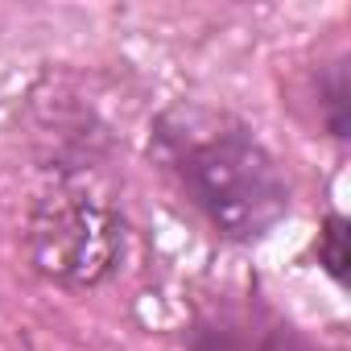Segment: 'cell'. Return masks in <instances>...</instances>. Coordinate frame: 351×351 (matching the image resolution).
I'll list each match as a JSON object with an SVG mask.
<instances>
[{
	"label": "cell",
	"mask_w": 351,
	"mask_h": 351,
	"mask_svg": "<svg viewBox=\"0 0 351 351\" xmlns=\"http://www.w3.org/2000/svg\"><path fill=\"white\" fill-rule=\"evenodd\" d=\"M186 351H322L265 293H223L207 302L182 335Z\"/></svg>",
	"instance_id": "cell-3"
},
{
	"label": "cell",
	"mask_w": 351,
	"mask_h": 351,
	"mask_svg": "<svg viewBox=\"0 0 351 351\" xmlns=\"http://www.w3.org/2000/svg\"><path fill=\"white\" fill-rule=\"evenodd\" d=\"M25 252L62 289H95L120 269L128 223L112 186L87 161L46 165L25 211Z\"/></svg>",
	"instance_id": "cell-2"
},
{
	"label": "cell",
	"mask_w": 351,
	"mask_h": 351,
	"mask_svg": "<svg viewBox=\"0 0 351 351\" xmlns=\"http://www.w3.org/2000/svg\"><path fill=\"white\" fill-rule=\"evenodd\" d=\"M314 256H318V269H322L339 289H347V277H351V248H347V215H343V211H330V215L318 223Z\"/></svg>",
	"instance_id": "cell-5"
},
{
	"label": "cell",
	"mask_w": 351,
	"mask_h": 351,
	"mask_svg": "<svg viewBox=\"0 0 351 351\" xmlns=\"http://www.w3.org/2000/svg\"><path fill=\"white\" fill-rule=\"evenodd\" d=\"M149 157L186 207L228 244H261L293 211L277 153L236 112L173 99L149 124Z\"/></svg>",
	"instance_id": "cell-1"
},
{
	"label": "cell",
	"mask_w": 351,
	"mask_h": 351,
	"mask_svg": "<svg viewBox=\"0 0 351 351\" xmlns=\"http://www.w3.org/2000/svg\"><path fill=\"white\" fill-rule=\"evenodd\" d=\"M314 95H318V120L322 132L339 145H347L351 136V87H347V58H326L318 62L314 75Z\"/></svg>",
	"instance_id": "cell-4"
}]
</instances>
